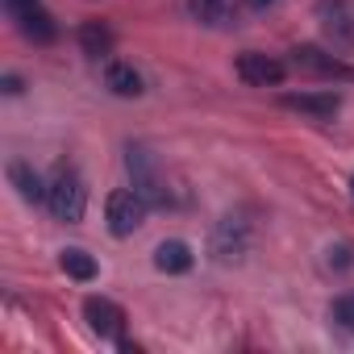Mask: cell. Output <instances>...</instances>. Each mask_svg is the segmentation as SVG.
I'll list each match as a JSON object with an SVG mask.
<instances>
[{"label": "cell", "instance_id": "obj_1", "mask_svg": "<svg viewBox=\"0 0 354 354\" xmlns=\"http://www.w3.org/2000/svg\"><path fill=\"white\" fill-rule=\"evenodd\" d=\"M46 209H50L55 221H67V225L84 221L88 188H84V180H80V171H71V167H59V171H55V180L46 184Z\"/></svg>", "mask_w": 354, "mask_h": 354}, {"label": "cell", "instance_id": "obj_2", "mask_svg": "<svg viewBox=\"0 0 354 354\" xmlns=\"http://www.w3.org/2000/svg\"><path fill=\"white\" fill-rule=\"evenodd\" d=\"M125 171H129L133 188H138L154 209H167V201H171V192H167V175H162L158 158H154L142 142H129V146H125Z\"/></svg>", "mask_w": 354, "mask_h": 354}, {"label": "cell", "instance_id": "obj_3", "mask_svg": "<svg viewBox=\"0 0 354 354\" xmlns=\"http://www.w3.org/2000/svg\"><path fill=\"white\" fill-rule=\"evenodd\" d=\"M146 209H150V201H146L138 188H117V192H109V201H104L109 234H113V238H129V234H138L142 221H146Z\"/></svg>", "mask_w": 354, "mask_h": 354}, {"label": "cell", "instance_id": "obj_4", "mask_svg": "<svg viewBox=\"0 0 354 354\" xmlns=\"http://www.w3.org/2000/svg\"><path fill=\"white\" fill-rule=\"evenodd\" d=\"M292 67L304 75H317V80H354V67H346L337 55H325L321 46H296Z\"/></svg>", "mask_w": 354, "mask_h": 354}, {"label": "cell", "instance_id": "obj_5", "mask_svg": "<svg viewBox=\"0 0 354 354\" xmlns=\"http://www.w3.org/2000/svg\"><path fill=\"white\" fill-rule=\"evenodd\" d=\"M283 75H288V67H283L279 59L263 55V50L238 55V80L250 84V88H275V84H283Z\"/></svg>", "mask_w": 354, "mask_h": 354}, {"label": "cell", "instance_id": "obj_6", "mask_svg": "<svg viewBox=\"0 0 354 354\" xmlns=\"http://www.w3.org/2000/svg\"><path fill=\"white\" fill-rule=\"evenodd\" d=\"M250 246V225L242 217H221L217 230H213V254L221 263H238Z\"/></svg>", "mask_w": 354, "mask_h": 354}, {"label": "cell", "instance_id": "obj_7", "mask_svg": "<svg viewBox=\"0 0 354 354\" xmlns=\"http://www.w3.org/2000/svg\"><path fill=\"white\" fill-rule=\"evenodd\" d=\"M84 317L92 325V333L109 337V342H121V329H125V313L121 304H113L109 296H88L84 300Z\"/></svg>", "mask_w": 354, "mask_h": 354}, {"label": "cell", "instance_id": "obj_8", "mask_svg": "<svg viewBox=\"0 0 354 354\" xmlns=\"http://www.w3.org/2000/svg\"><path fill=\"white\" fill-rule=\"evenodd\" d=\"M279 104L292 109V113H304L313 121H333L337 109H342V96L337 92H288Z\"/></svg>", "mask_w": 354, "mask_h": 354}, {"label": "cell", "instance_id": "obj_9", "mask_svg": "<svg viewBox=\"0 0 354 354\" xmlns=\"http://www.w3.org/2000/svg\"><path fill=\"white\" fill-rule=\"evenodd\" d=\"M321 30L337 46H354V5L350 0H321Z\"/></svg>", "mask_w": 354, "mask_h": 354}, {"label": "cell", "instance_id": "obj_10", "mask_svg": "<svg viewBox=\"0 0 354 354\" xmlns=\"http://www.w3.org/2000/svg\"><path fill=\"white\" fill-rule=\"evenodd\" d=\"M9 184H13V188H17V196H21V201H30V205L46 201V184H42V175H38L30 162H21V158H13V162H9Z\"/></svg>", "mask_w": 354, "mask_h": 354}, {"label": "cell", "instance_id": "obj_11", "mask_svg": "<svg viewBox=\"0 0 354 354\" xmlns=\"http://www.w3.org/2000/svg\"><path fill=\"white\" fill-rule=\"evenodd\" d=\"M104 88H109L113 96H142V75L133 71V63L109 59V63H104Z\"/></svg>", "mask_w": 354, "mask_h": 354}, {"label": "cell", "instance_id": "obj_12", "mask_svg": "<svg viewBox=\"0 0 354 354\" xmlns=\"http://www.w3.org/2000/svg\"><path fill=\"white\" fill-rule=\"evenodd\" d=\"M154 267H158L162 275H184V271H192V246L180 242V238L162 242V246L154 250Z\"/></svg>", "mask_w": 354, "mask_h": 354}, {"label": "cell", "instance_id": "obj_13", "mask_svg": "<svg viewBox=\"0 0 354 354\" xmlns=\"http://www.w3.org/2000/svg\"><path fill=\"white\" fill-rule=\"evenodd\" d=\"M17 30H21L30 42H38V46L55 42V34H59V26L50 21V13H46L42 5H34V9H26V13H17Z\"/></svg>", "mask_w": 354, "mask_h": 354}, {"label": "cell", "instance_id": "obj_14", "mask_svg": "<svg viewBox=\"0 0 354 354\" xmlns=\"http://www.w3.org/2000/svg\"><path fill=\"white\" fill-rule=\"evenodd\" d=\"M80 46H84V55L104 59V55L113 50V30H109L104 21H84V30H80Z\"/></svg>", "mask_w": 354, "mask_h": 354}, {"label": "cell", "instance_id": "obj_15", "mask_svg": "<svg viewBox=\"0 0 354 354\" xmlns=\"http://www.w3.org/2000/svg\"><path fill=\"white\" fill-rule=\"evenodd\" d=\"M59 267H63L71 279H80V283L96 279V259H92L88 250H80V246H67V250L59 254Z\"/></svg>", "mask_w": 354, "mask_h": 354}, {"label": "cell", "instance_id": "obj_16", "mask_svg": "<svg viewBox=\"0 0 354 354\" xmlns=\"http://www.w3.org/2000/svg\"><path fill=\"white\" fill-rule=\"evenodd\" d=\"M329 321L354 333V292H346V296H337V300L329 304Z\"/></svg>", "mask_w": 354, "mask_h": 354}, {"label": "cell", "instance_id": "obj_17", "mask_svg": "<svg viewBox=\"0 0 354 354\" xmlns=\"http://www.w3.org/2000/svg\"><path fill=\"white\" fill-rule=\"evenodd\" d=\"M325 254H329L325 263H329V267H337V271H346V267H354V246H346V242H337V246H329Z\"/></svg>", "mask_w": 354, "mask_h": 354}, {"label": "cell", "instance_id": "obj_18", "mask_svg": "<svg viewBox=\"0 0 354 354\" xmlns=\"http://www.w3.org/2000/svg\"><path fill=\"white\" fill-rule=\"evenodd\" d=\"M221 9H225V0H192L196 21H217V17H221Z\"/></svg>", "mask_w": 354, "mask_h": 354}, {"label": "cell", "instance_id": "obj_19", "mask_svg": "<svg viewBox=\"0 0 354 354\" xmlns=\"http://www.w3.org/2000/svg\"><path fill=\"white\" fill-rule=\"evenodd\" d=\"M5 5H9V13L17 17V13H26V9H34V5H38V0H5Z\"/></svg>", "mask_w": 354, "mask_h": 354}, {"label": "cell", "instance_id": "obj_20", "mask_svg": "<svg viewBox=\"0 0 354 354\" xmlns=\"http://www.w3.org/2000/svg\"><path fill=\"white\" fill-rule=\"evenodd\" d=\"M246 5H250L254 13H263V9H271V5H275V0H246Z\"/></svg>", "mask_w": 354, "mask_h": 354}, {"label": "cell", "instance_id": "obj_21", "mask_svg": "<svg viewBox=\"0 0 354 354\" xmlns=\"http://www.w3.org/2000/svg\"><path fill=\"white\" fill-rule=\"evenodd\" d=\"M5 92H13V96H17V92H21V80H17V75H9V80H5Z\"/></svg>", "mask_w": 354, "mask_h": 354}, {"label": "cell", "instance_id": "obj_22", "mask_svg": "<svg viewBox=\"0 0 354 354\" xmlns=\"http://www.w3.org/2000/svg\"><path fill=\"white\" fill-rule=\"evenodd\" d=\"M350 196H354V180H350Z\"/></svg>", "mask_w": 354, "mask_h": 354}]
</instances>
